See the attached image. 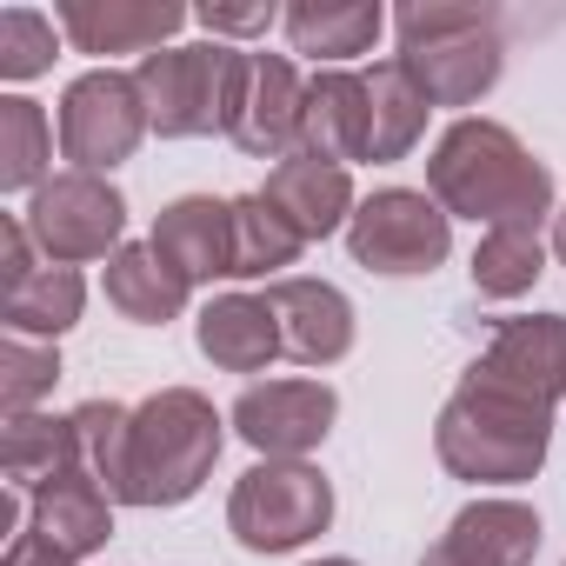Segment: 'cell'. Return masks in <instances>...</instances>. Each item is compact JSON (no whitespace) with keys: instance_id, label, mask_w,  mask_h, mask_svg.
I'll return each instance as SVG.
<instances>
[{"instance_id":"1","label":"cell","mask_w":566,"mask_h":566,"mask_svg":"<svg viewBox=\"0 0 566 566\" xmlns=\"http://www.w3.org/2000/svg\"><path fill=\"white\" fill-rule=\"evenodd\" d=\"M553 413H559V407H546V400H533V394L493 380V374L473 360V367L460 374L453 400H447L440 420H433V453H440V467H447L453 480H467V486H520V480H533V473L546 467V453H553Z\"/></svg>"},{"instance_id":"2","label":"cell","mask_w":566,"mask_h":566,"mask_svg":"<svg viewBox=\"0 0 566 566\" xmlns=\"http://www.w3.org/2000/svg\"><path fill=\"white\" fill-rule=\"evenodd\" d=\"M427 193L447 207V220H473V227L546 220L553 213V167L533 160L513 127H500L486 114H467L433 140Z\"/></svg>"},{"instance_id":"3","label":"cell","mask_w":566,"mask_h":566,"mask_svg":"<svg viewBox=\"0 0 566 566\" xmlns=\"http://www.w3.org/2000/svg\"><path fill=\"white\" fill-rule=\"evenodd\" d=\"M400 67L427 94V107H473L500 87L506 41L486 8H453V0H407L394 14Z\"/></svg>"},{"instance_id":"4","label":"cell","mask_w":566,"mask_h":566,"mask_svg":"<svg viewBox=\"0 0 566 566\" xmlns=\"http://www.w3.org/2000/svg\"><path fill=\"white\" fill-rule=\"evenodd\" d=\"M227 447V420L193 387H160L134 407V506H187Z\"/></svg>"},{"instance_id":"5","label":"cell","mask_w":566,"mask_h":566,"mask_svg":"<svg viewBox=\"0 0 566 566\" xmlns=\"http://www.w3.org/2000/svg\"><path fill=\"white\" fill-rule=\"evenodd\" d=\"M240 48L227 41H200V48H160L134 67V87L147 101V120L160 140H200V134H227L233 120V94H240Z\"/></svg>"},{"instance_id":"6","label":"cell","mask_w":566,"mask_h":566,"mask_svg":"<svg viewBox=\"0 0 566 566\" xmlns=\"http://www.w3.org/2000/svg\"><path fill=\"white\" fill-rule=\"evenodd\" d=\"M334 526V480L307 460H260L227 493V533L247 553H294Z\"/></svg>"},{"instance_id":"7","label":"cell","mask_w":566,"mask_h":566,"mask_svg":"<svg viewBox=\"0 0 566 566\" xmlns=\"http://www.w3.org/2000/svg\"><path fill=\"white\" fill-rule=\"evenodd\" d=\"M347 253L367 273L413 280V273H433L453 253V220H447V207L427 187H380V193H367L354 207Z\"/></svg>"},{"instance_id":"8","label":"cell","mask_w":566,"mask_h":566,"mask_svg":"<svg viewBox=\"0 0 566 566\" xmlns=\"http://www.w3.org/2000/svg\"><path fill=\"white\" fill-rule=\"evenodd\" d=\"M28 233L48 253V266H81V260H114L127 240V200L107 174H54L48 187L28 193Z\"/></svg>"},{"instance_id":"9","label":"cell","mask_w":566,"mask_h":566,"mask_svg":"<svg viewBox=\"0 0 566 566\" xmlns=\"http://www.w3.org/2000/svg\"><path fill=\"white\" fill-rule=\"evenodd\" d=\"M147 101L134 87V74L94 67L81 81H67L61 94V154L81 174H114L120 160H134V147L147 140Z\"/></svg>"},{"instance_id":"10","label":"cell","mask_w":566,"mask_h":566,"mask_svg":"<svg viewBox=\"0 0 566 566\" xmlns=\"http://www.w3.org/2000/svg\"><path fill=\"white\" fill-rule=\"evenodd\" d=\"M340 394L327 380H260L233 400L227 427L260 453V460H307L334 433Z\"/></svg>"},{"instance_id":"11","label":"cell","mask_w":566,"mask_h":566,"mask_svg":"<svg viewBox=\"0 0 566 566\" xmlns=\"http://www.w3.org/2000/svg\"><path fill=\"white\" fill-rule=\"evenodd\" d=\"M301 101H307V81L294 74L287 54H247L240 61V94H233V120H227V140L253 160H287L301 154Z\"/></svg>"},{"instance_id":"12","label":"cell","mask_w":566,"mask_h":566,"mask_svg":"<svg viewBox=\"0 0 566 566\" xmlns=\"http://www.w3.org/2000/svg\"><path fill=\"white\" fill-rule=\"evenodd\" d=\"M539 513L526 500H473L447 520V533L420 553V566H533Z\"/></svg>"},{"instance_id":"13","label":"cell","mask_w":566,"mask_h":566,"mask_svg":"<svg viewBox=\"0 0 566 566\" xmlns=\"http://www.w3.org/2000/svg\"><path fill=\"white\" fill-rule=\"evenodd\" d=\"M61 34L81 54H160L193 14L180 0H61Z\"/></svg>"},{"instance_id":"14","label":"cell","mask_w":566,"mask_h":566,"mask_svg":"<svg viewBox=\"0 0 566 566\" xmlns=\"http://www.w3.org/2000/svg\"><path fill=\"white\" fill-rule=\"evenodd\" d=\"M154 253L187 280V287H207V280H233V200L213 193H180L154 213Z\"/></svg>"},{"instance_id":"15","label":"cell","mask_w":566,"mask_h":566,"mask_svg":"<svg viewBox=\"0 0 566 566\" xmlns=\"http://www.w3.org/2000/svg\"><path fill=\"white\" fill-rule=\"evenodd\" d=\"M266 307L280 321V340L301 367H334L354 354V301L334 287V280H273L266 287Z\"/></svg>"},{"instance_id":"16","label":"cell","mask_w":566,"mask_h":566,"mask_svg":"<svg viewBox=\"0 0 566 566\" xmlns=\"http://www.w3.org/2000/svg\"><path fill=\"white\" fill-rule=\"evenodd\" d=\"M480 367L546 407L566 400V314H520V321H500L493 347L480 354Z\"/></svg>"},{"instance_id":"17","label":"cell","mask_w":566,"mask_h":566,"mask_svg":"<svg viewBox=\"0 0 566 566\" xmlns=\"http://www.w3.org/2000/svg\"><path fill=\"white\" fill-rule=\"evenodd\" d=\"M273 207H280V220H287L301 240H327V233H347V220H354V180H347V167H334V160H314V154H287L273 174H266V187H260Z\"/></svg>"},{"instance_id":"18","label":"cell","mask_w":566,"mask_h":566,"mask_svg":"<svg viewBox=\"0 0 566 566\" xmlns=\"http://www.w3.org/2000/svg\"><path fill=\"white\" fill-rule=\"evenodd\" d=\"M193 340L220 374H266L273 354H287L266 294H213L193 321Z\"/></svg>"},{"instance_id":"19","label":"cell","mask_w":566,"mask_h":566,"mask_svg":"<svg viewBox=\"0 0 566 566\" xmlns=\"http://www.w3.org/2000/svg\"><path fill=\"white\" fill-rule=\"evenodd\" d=\"M301 154L334 160V167L367 160V74L327 67V74L307 81V101H301Z\"/></svg>"},{"instance_id":"20","label":"cell","mask_w":566,"mask_h":566,"mask_svg":"<svg viewBox=\"0 0 566 566\" xmlns=\"http://www.w3.org/2000/svg\"><path fill=\"white\" fill-rule=\"evenodd\" d=\"M28 526L41 539H54L67 559H87L114 539V500L87 467H74V473L48 480L41 493H28Z\"/></svg>"},{"instance_id":"21","label":"cell","mask_w":566,"mask_h":566,"mask_svg":"<svg viewBox=\"0 0 566 566\" xmlns=\"http://www.w3.org/2000/svg\"><path fill=\"white\" fill-rule=\"evenodd\" d=\"M187 294H193V287L154 253V240H127V247L107 260V307H114L120 321H134V327H167V321H180Z\"/></svg>"},{"instance_id":"22","label":"cell","mask_w":566,"mask_h":566,"mask_svg":"<svg viewBox=\"0 0 566 566\" xmlns=\"http://www.w3.org/2000/svg\"><path fill=\"white\" fill-rule=\"evenodd\" d=\"M280 28H287L294 54H314V61H354L367 54L380 34H387V8L380 0H301V8L280 14Z\"/></svg>"},{"instance_id":"23","label":"cell","mask_w":566,"mask_h":566,"mask_svg":"<svg viewBox=\"0 0 566 566\" xmlns=\"http://www.w3.org/2000/svg\"><path fill=\"white\" fill-rule=\"evenodd\" d=\"M0 467H8L14 493H41L48 480L87 467L81 460V427L74 413H14L8 420V447H0Z\"/></svg>"},{"instance_id":"24","label":"cell","mask_w":566,"mask_h":566,"mask_svg":"<svg viewBox=\"0 0 566 566\" xmlns=\"http://www.w3.org/2000/svg\"><path fill=\"white\" fill-rule=\"evenodd\" d=\"M427 94L413 87V74L400 67V54L394 61H380L374 74H367V160L374 167H387V160H407L413 147H420V134H427Z\"/></svg>"},{"instance_id":"25","label":"cell","mask_w":566,"mask_h":566,"mask_svg":"<svg viewBox=\"0 0 566 566\" xmlns=\"http://www.w3.org/2000/svg\"><path fill=\"white\" fill-rule=\"evenodd\" d=\"M546 253H553L546 220H500L473 247V287L486 301H520V294H533V280L546 273Z\"/></svg>"},{"instance_id":"26","label":"cell","mask_w":566,"mask_h":566,"mask_svg":"<svg viewBox=\"0 0 566 566\" xmlns=\"http://www.w3.org/2000/svg\"><path fill=\"white\" fill-rule=\"evenodd\" d=\"M301 233L280 220V207L266 193H240L233 200V280H287L280 266H294L301 260Z\"/></svg>"},{"instance_id":"27","label":"cell","mask_w":566,"mask_h":566,"mask_svg":"<svg viewBox=\"0 0 566 566\" xmlns=\"http://www.w3.org/2000/svg\"><path fill=\"white\" fill-rule=\"evenodd\" d=\"M74 427H81V460H87V473L107 486L114 506H134V407H120V400H87V407H74Z\"/></svg>"},{"instance_id":"28","label":"cell","mask_w":566,"mask_h":566,"mask_svg":"<svg viewBox=\"0 0 566 566\" xmlns=\"http://www.w3.org/2000/svg\"><path fill=\"white\" fill-rule=\"evenodd\" d=\"M87 307V280L81 266H41L34 280H21V287L8 294V334L21 340H61Z\"/></svg>"},{"instance_id":"29","label":"cell","mask_w":566,"mask_h":566,"mask_svg":"<svg viewBox=\"0 0 566 566\" xmlns=\"http://www.w3.org/2000/svg\"><path fill=\"white\" fill-rule=\"evenodd\" d=\"M48 160H54V127H48L41 101L8 94V101H0V193H34V187H48L54 180Z\"/></svg>"},{"instance_id":"30","label":"cell","mask_w":566,"mask_h":566,"mask_svg":"<svg viewBox=\"0 0 566 566\" xmlns=\"http://www.w3.org/2000/svg\"><path fill=\"white\" fill-rule=\"evenodd\" d=\"M61 380V354L54 340H21L8 334V347H0V400H8V420L14 413H34Z\"/></svg>"},{"instance_id":"31","label":"cell","mask_w":566,"mask_h":566,"mask_svg":"<svg viewBox=\"0 0 566 566\" xmlns=\"http://www.w3.org/2000/svg\"><path fill=\"white\" fill-rule=\"evenodd\" d=\"M54 67V21L34 8L0 14V81H34Z\"/></svg>"},{"instance_id":"32","label":"cell","mask_w":566,"mask_h":566,"mask_svg":"<svg viewBox=\"0 0 566 566\" xmlns=\"http://www.w3.org/2000/svg\"><path fill=\"white\" fill-rule=\"evenodd\" d=\"M0 253H8V266H0V273H8V294L21 287V280H34V273H41V266H34V233H28V220H21V213L0 220Z\"/></svg>"},{"instance_id":"33","label":"cell","mask_w":566,"mask_h":566,"mask_svg":"<svg viewBox=\"0 0 566 566\" xmlns=\"http://www.w3.org/2000/svg\"><path fill=\"white\" fill-rule=\"evenodd\" d=\"M193 21L220 41V34H266L280 14L273 8H193Z\"/></svg>"},{"instance_id":"34","label":"cell","mask_w":566,"mask_h":566,"mask_svg":"<svg viewBox=\"0 0 566 566\" xmlns=\"http://www.w3.org/2000/svg\"><path fill=\"white\" fill-rule=\"evenodd\" d=\"M0 566H74L54 539H41L34 526H21L14 539H8V559H0Z\"/></svg>"},{"instance_id":"35","label":"cell","mask_w":566,"mask_h":566,"mask_svg":"<svg viewBox=\"0 0 566 566\" xmlns=\"http://www.w3.org/2000/svg\"><path fill=\"white\" fill-rule=\"evenodd\" d=\"M553 260H559V266H566V207H559V213H553Z\"/></svg>"},{"instance_id":"36","label":"cell","mask_w":566,"mask_h":566,"mask_svg":"<svg viewBox=\"0 0 566 566\" xmlns=\"http://www.w3.org/2000/svg\"><path fill=\"white\" fill-rule=\"evenodd\" d=\"M314 566H360V559H314Z\"/></svg>"}]
</instances>
